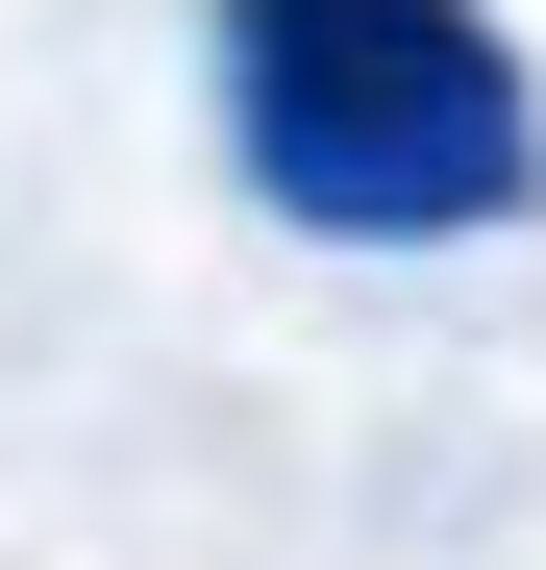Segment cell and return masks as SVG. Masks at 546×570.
Listing matches in <instances>:
<instances>
[{"label": "cell", "mask_w": 546, "mask_h": 570, "mask_svg": "<svg viewBox=\"0 0 546 570\" xmlns=\"http://www.w3.org/2000/svg\"><path fill=\"white\" fill-rule=\"evenodd\" d=\"M224 149L273 224L323 248H447V224H521V50L472 0H224Z\"/></svg>", "instance_id": "cell-1"}]
</instances>
